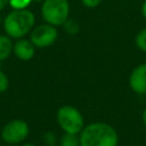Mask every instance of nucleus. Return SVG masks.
<instances>
[{"label": "nucleus", "mask_w": 146, "mask_h": 146, "mask_svg": "<svg viewBox=\"0 0 146 146\" xmlns=\"http://www.w3.org/2000/svg\"><path fill=\"white\" fill-rule=\"evenodd\" d=\"M116 130L105 122H94L86 125L80 132L81 146H117Z\"/></svg>", "instance_id": "f257e3e1"}, {"label": "nucleus", "mask_w": 146, "mask_h": 146, "mask_svg": "<svg viewBox=\"0 0 146 146\" xmlns=\"http://www.w3.org/2000/svg\"><path fill=\"white\" fill-rule=\"evenodd\" d=\"M34 14L29 9L13 10L3 19V30L11 39H21L32 31L34 26Z\"/></svg>", "instance_id": "f03ea898"}, {"label": "nucleus", "mask_w": 146, "mask_h": 146, "mask_svg": "<svg viewBox=\"0 0 146 146\" xmlns=\"http://www.w3.org/2000/svg\"><path fill=\"white\" fill-rule=\"evenodd\" d=\"M70 14V3L67 0H43L41 5V15L46 23L59 26L65 23Z\"/></svg>", "instance_id": "7ed1b4c3"}, {"label": "nucleus", "mask_w": 146, "mask_h": 146, "mask_svg": "<svg viewBox=\"0 0 146 146\" xmlns=\"http://www.w3.org/2000/svg\"><path fill=\"white\" fill-rule=\"evenodd\" d=\"M57 122L64 132L80 135L84 128V120L80 111L71 105H63L56 115Z\"/></svg>", "instance_id": "20e7f679"}, {"label": "nucleus", "mask_w": 146, "mask_h": 146, "mask_svg": "<svg viewBox=\"0 0 146 146\" xmlns=\"http://www.w3.org/2000/svg\"><path fill=\"white\" fill-rule=\"evenodd\" d=\"M30 132V127L24 120H11L6 123L1 130V138L7 144H19L26 139Z\"/></svg>", "instance_id": "39448f33"}, {"label": "nucleus", "mask_w": 146, "mask_h": 146, "mask_svg": "<svg viewBox=\"0 0 146 146\" xmlns=\"http://www.w3.org/2000/svg\"><path fill=\"white\" fill-rule=\"evenodd\" d=\"M57 36L58 32L56 30V26L44 23L32 29L30 40L36 48H46L55 43Z\"/></svg>", "instance_id": "423d86ee"}, {"label": "nucleus", "mask_w": 146, "mask_h": 146, "mask_svg": "<svg viewBox=\"0 0 146 146\" xmlns=\"http://www.w3.org/2000/svg\"><path fill=\"white\" fill-rule=\"evenodd\" d=\"M129 86L138 95L146 94V63L137 65L130 73Z\"/></svg>", "instance_id": "0eeeda50"}, {"label": "nucleus", "mask_w": 146, "mask_h": 146, "mask_svg": "<svg viewBox=\"0 0 146 146\" xmlns=\"http://www.w3.org/2000/svg\"><path fill=\"white\" fill-rule=\"evenodd\" d=\"M13 52L18 59L23 62H27L33 58L35 54V46L31 42V40L21 38L17 39V41L14 43Z\"/></svg>", "instance_id": "6e6552de"}, {"label": "nucleus", "mask_w": 146, "mask_h": 146, "mask_svg": "<svg viewBox=\"0 0 146 146\" xmlns=\"http://www.w3.org/2000/svg\"><path fill=\"white\" fill-rule=\"evenodd\" d=\"M14 43L10 36L7 34H0V62L7 59L13 52Z\"/></svg>", "instance_id": "1a4fd4ad"}, {"label": "nucleus", "mask_w": 146, "mask_h": 146, "mask_svg": "<svg viewBox=\"0 0 146 146\" xmlns=\"http://www.w3.org/2000/svg\"><path fill=\"white\" fill-rule=\"evenodd\" d=\"M60 146H81L80 136L76 133L65 132L60 138Z\"/></svg>", "instance_id": "9d476101"}, {"label": "nucleus", "mask_w": 146, "mask_h": 146, "mask_svg": "<svg viewBox=\"0 0 146 146\" xmlns=\"http://www.w3.org/2000/svg\"><path fill=\"white\" fill-rule=\"evenodd\" d=\"M63 27H64V31L67 33V34H70V35H74V34H76L78 32H79V30H80V25H79V23L76 22V21H74V19H66L65 21V23L63 24Z\"/></svg>", "instance_id": "9b49d317"}, {"label": "nucleus", "mask_w": 146, "mask_h": 146, "mask_svg": "<svg viewBox=\"0 0 146 146\" xmlns=\"http://www.w3.org/2000/svg\"><path fill=\"white\" fill-rule=\"evenodd\" d=\"M135 42L139 50H141L143 52H146V27L140 30L137 33L135 38Z\"/></svg>", "instance_id": "f8f14e48"}, {"label": "nucleus", "mask_w": 146, "mask_h": 146, "mask_svg": "<svg viewBox=\"0 0 146 146\" xmlns=\"http://www.w3.org/2000/svg\"><path fill=\"white\" fill-rule=\"evenodd\" d=\"M32 1L33 0H9V6L15 10L27 9Z\"/></svg>", "instance_id": "ddd939ff"}, {"label": "nucleus", "mask_w": 146, "mask_h": 146, "mask_svg": "<svg viewBox=\"0 0 146 146\" xmlns=\"http://www.w3.org/2000/svg\"><path fill=\"white\" fill-rule=\"evenodd\" d=\"M9 87V80H8V76L6 75L5 72H2L0 70V94L1 92H5Z\"/></svg>", "instance_id": "4468645a"}, {"label": "nucleus", "mask_w": 146, "mask_h": 146, "mask_svg": "<svg viewBox=\"0 0 146 146\" xmlns=\"http://www.w3.org/2000/svg\"><path fill=\"white\" fill-rule=\"evenodd\" d=\"M43 140L48 146H55L56 143V135L52 131H47L43 136Z\"/></svg>", "instance_id": "2eb2a0df"}, {"label": "nucleus", "mask_w": 146, "mask_h": 146, "mask_svg": "<svg viewBox=\"0 0 146 146\" xmlns=\"http://www.w3.org/2000/svg\"><path fill=\"white\" fill-rule=\"evenodd\" d=\"M81 1L87 8H96L102 2V0H81Z\"/></svg>", "instance_id": "dca6fc26"}, {"label": "nucleus", "mask_w": 146, "mask_h": 146, "mask_svg": "<svg viewBox=\"0 0 146 146\" xmlns=\"http://www.w3.org/2000/svg\"><path fill=\"white\" fill-rule=\"evenodd\" d=\"M7 5H9V0H0V11L3 10Z\"/></svg>", "instance_id": "f3484780"}, {"label": "nucleus", "mask_w": 146, "mask_h": 146, "mask_svg": "<svg viewBox=\"0 0 146 146\" xmlns=\"http://www.w3.org/2000/svg\"><path fill=\"white\" fill-rule=\"evenodd\" d=\"M141 14H143L144 18H146V0L143 2V6H141Z\"/></svg>", "instance_id": "a211bd4d"}, {"label": "nucleus", "mask_w": 146, "mask_h": 146, "mask_svg": "<svg viewBox=\"0 0 146 146\" xmlns=\"http://www.w3.org/2000/svg\"><path fill=\"white\" fill-rule=\"evenodd\" d=\"M141 120H143L144 125L146 127V107H145V110L143 111V114H141Z\"/></svg>", "instance_id": "6ab92c4d"}, {"label": "nucleus", "mask_w": 146, "mask_h": 146, "mask_svg": "<svg viewBox=\"0 0 146 146\" xmlns=\"http://www.w3.org/2000/svg\"><path fill=\"white\" fill-rule=\"evenodd\" d=\"M22 146H35V145H33V144H24Z\"/></svg>", "instance_id": "aec40b11"}]
</instances>
